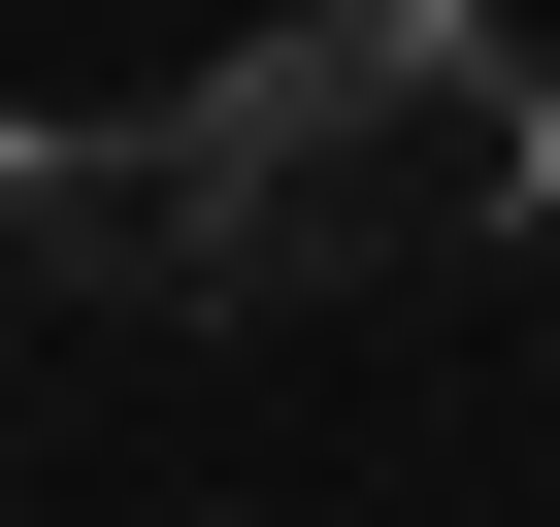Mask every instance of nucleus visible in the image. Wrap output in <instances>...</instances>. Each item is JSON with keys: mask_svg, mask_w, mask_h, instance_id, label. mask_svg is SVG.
Masks as SVG:
<instances>
[{"mask_svg": "<svg viewBox=\"0 0 560 527\" xmlns=\"http://www.w3.org/2000/svg\"><path fill=\"white\" fill-rule=\"evenodd\" d=\"M560 231V67L494 0H298L132 132V297H396Z\"/></svg>", "mask_w": 560, "mask_h": 527, "instance_id": "nucleus-1", "label": "nucleus"}]
</instances>
